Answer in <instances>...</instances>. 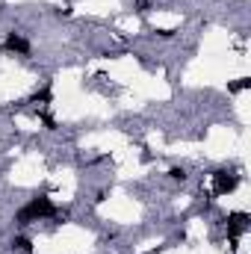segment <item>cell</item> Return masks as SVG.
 Listing matches in <instances>:
<instances>
[{"label":"cell","instance_id":"cell-3","mask_svg":"<svg viewBox=\"0 0 251 254\" xmlns=\"http://www.w3.org/2000/svg\"><path fill=\"white\" fill-rule=\"evenodd\" d=\"M12 249L21 252V254H33V243H30L27 237H15V240H12Z\"/></svg>","mask_w":251,"mask_h":254},{"label":"cell","instance_id":"cell-4","mask_svg":"<svg viewBox=\"0 0 251 254\" xmlns=\"http://www.w3.org/2000/svg\"><path fill=\"white\" fill-rule=\"evenodd\" d=\"M169 178H172V181H178V184H184V181H187V169H178V166H175V169L169 172Z\"/></svg>","mask_w":251,"mask_h":254},{"label":"cell","instance_id":"cell-2","mask_svg":"<svg viewBox=\"0 0 251 254\" xmlns=\"http://www.w3.org/2000/svg\"><path fill=\"white\" fill-rule=\"evenodd\" d=\"M237 184H240V178H237L234 172H219V175H216V195H225V192H231Z\"/></svg>","mask_w":251,"mask_h":254},{"label":"cell","instance_id":"cell-1","mask_svg":"<svg viewBox=\"0 0 251 254\" xmlns=\"http://www.w3.org/2000/svg\"><path fill=\"white\" fill-rule=\"evenodd\" d=\"M3 51H9V54H21V57H27L30 54V42L21 36V33H6V39H3Z\"/></svg>","mask_w":251,"mask_h":254}]
</instances>
